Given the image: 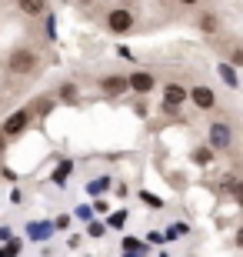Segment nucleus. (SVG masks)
<instances>
[{"instance_id": "nucleus-8", "label": "nucleus", "mask_w": 243, "mask_h": 257, "mask_svg": "<svg viewBox=\"0 0 243 257\" xmlns=\"http://www.w3.org/2000/svg\"><path fill=\"white\" fill-rule=\"evenodd\" d=\"M187 104V87L180 84V80H167L163 84V107H170V110H177V107Z\"/></svg>"}, {"instance_id": "nucleus-1", "label": "nucleus", "mask_w": 243, "mask_h": 257, "mask_svg": "<svg viewBox=\"0 0 243 257\" xmlns=\"http://www.w3.org/2000/svg\"><path fill=\"white\" fill-rule=\"evenodd\" d=\"M40 64V54L30 44H20V47H14L7 54V60H4V67H7V74L10 77H30L34 70H37Z\"/></svg>"}, {"instance_id": "nucleus-5", "label": "nucleus", "mask_w": 243, "mask_h": 257, "mask_svg": "<svg viewBox=\"0 0 243 257\" xmlns=\"http://www.w3.org/2000/svg\"><path fill=\"white\" fill-rule=\"evenodd\" d=\"M30 120H34V114H30L27 107H17L10 117H4V124H0V134L7 137V141H14V137H20V134L30 127Z\"/></svg>"}, {"instance_id": "nucleus-14", "label": "nucleus", "mask_w": 243, "mask_h": 257, "mask_svg": "<svg viewBox=\"0 0 243 257\" xmlns=\"http://www.w3.org/2000/svg\"><path fill=\"white\" fill-rule=\"evenodd\" d=\"M210 157H213V151H210V147H200V151L193 154V161H196V164H206Z\"/></svg>"}, {"instance_id": "nucleus-12", "label": "nucleus", "mask_w": 243, "mask_h": 257, "mask_svg": "<svg viewBox=\"0 0 243 257\" xmlns=\"http://www.w3.org/2000/svg\"><path fill=\"white\" fill-rule=\"evenodd\" d=\"M140 197H143V204H147V207H163V200H160L157 194H150V191H140Z\"/></svg>"}, {"instance_id": "nucleus-11", "label": "nucleus", "mask_w": 243, "mask_h": 257, "mask_svg": "<svg viewBox=\"0 0 243 257\" xmlns=\"http://www.w3.org/2000/svg\"><path fill=\"white\" fill-rule=\"evenodd\" d=\"M200 30H203V34H216V30H220V17H213V14H206V17L200 20Z\"/></svg>"}, {"instance_id": "nucleus-19", "label": "nucleus", "mask_w": 243, "mask_h": 257, "mask_svg": "<svg viewBox=\"0 0 243 257\" xmlns=\"http://www.w3.org/2000/svg\"><path fill=\"white\" fill-rule=\"evenodd\" d=\"M4 237H10V230H7V227H0V240H4Z\"/></svg>"}, {"instance_id": "nucleus-9", "label": "nucleus", "mask_w": 243, "mask_h": 257, "mask_svg": "<svg viewBox=\"0 0 243 257\" xmlns=\"http://www.w3.org/2000/svg\"><path fill=\"white\" fill-rule=\"evenodd\" d=\"M17 10L24 14V17H44L47 14V0H17Z\"/></svg>"}, {"instance_id": "nucleus-13", "label": "nucleus", "mask_w": 243, "mask_h": 257, "mask_svg": "<svg viewBox=\"0 0 243 257\" xmlns=\"http://www.w3.org/2000/svg\"><path fill=\"white\" fill-rule=\"evenodd\" d=\"M226 67H243V47L230 50V64H226Z\"/></svg>"}, {"instance_id": "nucleus-15", "label": "nucleus", "mask_w": 243, "mask_h": 257, "mask_svg": "<svg viewBox=\"0 0 243 257\" xmlns=\"http://www.w3.org/2000/svg\"><path fill=\"white\" fill-rule=\"evenodd\" d=\"M220 74H223V80H226V84H230V87H236V74H233V67H220Z\"/></svg>"}, {"instance_id": "nucleus-16", "label": "nucleus", "mask_w": 243, "mask_h": 257, "mask_svg": "<svg viewBox=\"0 0 243 257\" xmlns=\"http://www.w3.org/2000/svg\"><path fill=\"white\" fill-rule=\"evenodd\" d=\"M123 220H127V210H117L110 217V227H123Z\"/></svg>"}, {"instance_id": "nucleus-4", "label": "nucleus", "mask_w": 243, "mask_h": 257, "mask_svg": "<svg viewBox=\"0 0 243 257\" xmlns=\"http://www.w3.org/2000/svg\"><path fill=\"white\" fill-rule=\"evenodd\" d=\"M187 100L196 107V110H203V114L216 110V104H220L216 87H210V84H193V87H187Z\"/></svg>"}, {"instance_id": "nucleus-10", "label": "nucleus", "mask_w": 243, "mask_h": 257, "mask_svg": "<svg viewBox=\"0 0 243 257\" xmlns=\"http://www.w3.org/2000/svg\"><path fill=\"white\" fill-rule=\"evenodd\" d=\"M77 94H80V87H77L74 80H67V84H60V90H57V100H60V104H77Z\"/></svg>"}, {"instance_id": "nucleus-2", "label": "nucleus", "mask_w": 243, "mask_h": 257, "mask_svg": "<svg viewBox=\"0 0 243 257\" xmlns=\"http://www.w3.org/2000/svg\"><path fill=\"white\" fill-rule=\"evenodd\" d=\"M206 147L213 154H223L233 147V127L226 124V120H213V124L206 127Z\"/></svg>"}, {"instance_id": "nucleus-7", "label": "nucleus", "mask_w": 243, "mask_h": 257, "mask_svg": "<svg viewBox=\"0 0 243 257\" xmlns=\"http://www.w3.org/2000/svg\"><path fill=\"white\" fill-rule=\"evenodd\" d=\"M97 87H100L103 97H123L127 94V74H103L97 80Z\"/></svg>"}, {"instance_id": "nucleus-18", "label": "nucleus", "mask_w": 243, "mask_h": 257, "mask_svg": "<svg viewBox=\"0 0 243 257\" xmlns=\"http://www.w3.org/2000/svg\"><path fill=\"white\" fill-rule=\"evenodd\" d=\"M7 151V137H4V134H0V154Z\"/></svg>"}, {"instance_id": "nucleus-6", "label": "nucleus", "mask_w": 243, "mask_h": 257, "mask_svg": "<svg viewBox=\"0 0 243 257\" xmlns=\"http://www.w3.org/2000/svg\"><path fill=\"white\" fill-rule=\"evenodd\" d=\"M127 90H133L137 97H147L157 90V77L150 70H133V74H127Z\"/></svg>"}, {"instance_id": "nucleus-20", "label": "nucleus", "mask_w": 243, "mask_h": 257, "mask_svg": "<svg viewBox=\"0 0 243 257\" xmlns=\"http://www.w3.org/2000/svg\"><path fill=\"white\" fill-rule=\"evenodd\" d=\"M77 4H84V7H87V4H94V0H77Z\"/></svg>"}, {"instance_id": "nucleus-3", "label": "nucleus", "mask_w": 243, "mask_h": 257, "mask_svg": "<svg viewBox=\"0 0 243 257\" xmlns=\"http://www.w3.org/2000/svg\"><path fill=\"white\" fill-rule=\"evenodd\" d=\"M103 24H107V30H110V34L123 37V34H130V30L137 27V17H133L130 7H113V10H107Z\"/></svg>"}, {"instance_id": "nucleus-17", "label": "nucleus", "mask_w": 243, "mask_h": 257, "mask_svg": "<svg viewBox=\"0 0 243 257\" xmlns=\"http://www.w3.org/2000/svg\"><path fill=\"white\" fill-rule=\"evenodd\" d=\"M180 7H196V4H200V0H177Z\"/></svg>"}]
</instances>
